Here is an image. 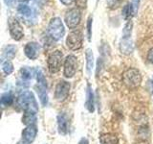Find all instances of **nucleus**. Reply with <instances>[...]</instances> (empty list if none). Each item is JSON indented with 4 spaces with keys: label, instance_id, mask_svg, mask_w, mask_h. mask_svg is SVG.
Masks as SVG:
<instances>
[{
    "label": "nucleus",
    "instance_id": "nucleus-6",
    "mask_svg": "<svg viewBox=\"0 0 153 144\" xmlns=\"http://www.w3.org/2000/svg\"><path fill=\"white\" fill-rule=\"evenodd\" d=\"M81 19V13L79 8H73L66 13L64 20L70 29H74L79 25Z\"/></svg>",
    "mask_w": 153,
    "mask_h": 144
},
{
    "label": "nucleus",
    "instance_id": "nucleus-20",
    "mask_svg": "<svg viewBox=\"0 0 153 144\" xmlns=\"http://www.w3.org/2000/svg\"><path fill=\"white\" fill-rule=\"evenodd\" d=\"M17 11L19 14H22V16H25V17H32L33 16V10L25 4L19 5L18 8H17Z\"/></svg>",
    "mask_w": 153,
    "mask_h": 144
},
{
    "label": "nucleus",
    "instance_id": "nucleus-32",
    "mask_svg": "<svg viewBox=\"0 0 153 144\" xmlns=\"http://www.w3.org/2000/svg\"><path fill=\"white\" fill-rule=\"evenodd\" d=\"M139 3H140V0H132L131 4L133 5L134 9H135V12L138 10V7H139Z\"/></svg>",
    "mask_w": 153,
    "mask_h": 144
},
{
    "label": "nucleus",
    "instance_id": "nucleus-29",
    "mask_svg": "<svg viewBox=\"0 0 153 144\" xmlns=\"http://www.w3.org/2000/svg\"><path fill=\"white\" fill-rule=\"evenodd\" d=\"M76 5L78 6V8L83 9L87 5V0H76Z\"/></svg>",
    "mask_w": 153,
    "mask_h": 144
},
{
    "label": "nucleus",
    "instance_id": "nucleus-18",
    "mask_svg": "<svg viewBox=\"0 0 153 144\" xmlns=\"http://www.w3.org/2000/svg\"><path fill=\"white\" fill-rule=\"evenodd\" d=\"M37 94L38 97H39L40 102L43 106H46L48 104V95H47V90L45 86H37Z\"/></svg>",
    "mask_w": 153,
    "mask_h": 144
},
{
    "label": "nucleus",
    "instance_id": "nucleus-36",
    "mask_svg": "<svg viewBox=\"0 0 153 144\" xmlns=\"http://www.w3.org/2000/svg\"><path fill=\"white\" fill-rule=\"evenodd\" d=\"M19 1H21V2H26V1H28V0H19Z\"/></svg>",
    "mask_w": 153,
    "mask_h": 144
},
{
    "label": "nucleus",
    "instance_id": "nucleus-28",
    "mask_svg": "<svg viewBox=\"0 0 153 144\" xmlns=\"http://www.w3.org/2000/svg\"><path fill=\"white\" fill-rule=\"evenodd\" d=\"M87 32H88V40H91V36H92V16L88 18L87 21Z\"/></svg>",
    "mask_w": 153,
    "mask_h": 144
},
{
    "label": "nucleus",
    "instance_id": "nucleus-33",
    "mask_svg": "<svg viewBox=\"0 0 153 144\" xmlns=\"http://www.w3.org/2000/svg\"><path fill=\"white\" fill-rule=\"evenodd\" d=\"M74 1H76V0H60V2L64 5H71Z\"/></svg>",
    "mask_w": 153,
    "mask_h": 144
},
{
    "label": "nucleus",
    "instance_id": "nucleus-13",
    "mask_svg": "<svg viewBox=\"0 0 153 144\" xmlns=\"http://www.w3.org/2000/svg\"><path fill=\"white\" fill-rule=\"evenodd\" d=\"M134 50V44L130 38H123L120 42V51L123 55H130Z\"/></svg>",
    "mask_w": 153,
    "mask_h": 144
},
{
    "label": "nucleus",
    "instance_id": "nucleus-10",
    "mask_svg": "<svg viewBox=\"0 0 153 144\" xmlns=\"http://www.w3.org/2000/svg\"><path fill=\"white\" fill-rule=\"evenodd\" d=\"M41 47L40 45L36 42H29L26 44L25 48H24V52L25 55L31 60H36L39 55Z\"/></svg>",
    "mask_w": 153,
    "mask_h": 144
},
{
    "label": "nucleus",
    "instance_id": "nucleus-9",
    "mask_svg": "<svg viewBox=\"0 0 153 144\" xmlns=\"http://www.w3.org/2000/svg\"><path fill=\"white\" fill-rule=\"evenodd\" d=\"M71 86L68 82L66 81H60L56 86L55 90V97L57 101H64L68 97L70 92Z\"/></svg>",
    "mask_w": 153,
    "mask_h": 144
},
{
    "label": "nucleus",
    "instance_id": "nucleus-1",
    "mask_svg": "<svg viewBox=\"0 0 153 144\" xmlns=\"http://www.w3.org/2000/svg\"><path fill=\"white\" fill-rule=\"evenodd\" d=\"M17 103L22 110H25V112L36 114L38 110L37 103L35 99V96L31 91H24V92H22L18 96Z\"/></svg>",
    "mask_w": 153,
    "mask_h": 144
},
{
    "label": "nucleus",
    "instance_id": "nucleus-16",
    "mask_svg": "<svg viewBox=\"0 0 153 144\" xmlns=\"http://www.w3.org/2000/svg\"><path fill=\"white\" fill-rule=\"evenodd\" d=\"M85 58H86V70L87 73L90 74L92 68L94 67V55L91 49H87L85 53Z\"/></svg>",
    "mask_w": 153,
    "mask_h": 144
},
{
    "label": "nucleus",
    "instance_id": "nucleus-3",
    "mask_svg": "<svg viewBox=\"0 0 153 144\" xmlns=\"http://www.w3.org/2000/svg\"><path fill=\"white\" fill-rule=\"evenodd\" d=\"M123 82L128 88H136L142 83V75L136 68H129L123 74Z\"/></svg>",
    "mask_w": 153,
    "mask_h": 144
},
{
    "label": "nucleus",
    "instance_id": "nucleus-17",
    "mask_svg": "<svg viewBox=\"0 0 153 144\" xmlns=\"http://www.w3.org/2000/svg\"><path fill=\"white\" fill-rule=\"evenodd\" d=\"M16 47L14 45H8L4 48L3 50V54H2V59H6L7 61L10 60V59H13L16 55Z\"/></svg>",
    "mask_w": 153,
    "mask_h": 144
},
{
    "label": "nucleus",
    "instance_id": "nucleus-30",
    "mask_svg": "<svg viewBox=\"0 0 153 144\" xmlns=\"http://www.w3.org/2000/svg\"><path fill=\"white\" fill-rule=\"evenodd\" d=\"M147 61L148 62H150L151 64H153V47L151 48V49L148 51V53H147Z\"/></svg>",
    "mask_w": 153,
    "mask_h": 144
},
{
    "label": "nucleus",
    "instance_id": "nucleus-8",
    "mask_svg": "<svg viewBox=\"0 0 153 144\" xmlns=\"http://www.w3.org/2000/svg\"><path fill=\"white\" fill-rule=\"evenodd\" d=\"M9 29H10V35L14 40H20L23 38V29L21 25L19 24L16 18L11 17L9 18Z\"/></svg>",
    "mask_w": 153,
    "mask_h": 144
},
{
    "label": "nucleus",
    "instance_id": "nucleus-27",
    "mask_svg": "<svg viewBox=\"0 0 153 144\" xmlns=\"http://www.w3.org/2000/svg\"><path fill=\"white\" fill-rule=\"evenodd\" d=\"M123 0H106V3L110 9H116L121 5Z\"/></svg>",
    "mask_w": 153,
    "mask_h": 144
},
{
    "label": "nucleus",
    "instance_id": "nucleus-35",
    "mask_svg": "<svg viewBox=\"0 0 153 144\" xmlns=\"http://www.w3.org/2000/svg\"><path fill=\"white\" fill-rule=\"evenodd\" d=\"M33 1H36V3H40V2L42 1V0H33Z\"/></svg>",
    "mask_w": 153,
    "mask_h": 144
},
{
    "label": "nucleus",
    "instance_id": "nucleus-23",
    "mask_svg": "<svg viewBox=\"0 0 153 144\" xmlns=\"http://www.w3.org/2000/svg\"><path fill=\"white\" fill-rule=\"evenodd\" d=\"M36 80H37V83L38 86H45L47 88V83H46V79L44 75H43V72L39 69V68H36Z\"/></svg>",
    "mask_w": 153,
    "mask_h": 144
},
{
    "label": "nucleus",
    "instance_id": "nucleus-22",
    "mask_svg": "<svg viewBox=\"0 0 153 144\" xmlns=\"http://www.w3.org/2000/svg\"><path fill=\"white\" fill-rule=\"evenodd\" d=\"M13 102V96L12 93L7 92V93H4L1 96V105L3 106V107L12 105Z\"/></svg>",
    "mask_w": 153,
    "mask_h": 144
},
{
    "label": "nucleus",
    "instance_id": "nucleus-14",
    "mask_svg": "<svg viewBox=\"0 0 153 144\" xmlns=\"http://www.w3.org/2000/svg\"><path fill=\"white\" fill-rule=\"evenodd\" d=\"M87 98H86V103H85V107L90 112H93L94 110H95V104H94V94H93V91L91 89L90 86H88L87 88Z\"/></svg>",
    "mask_w": 153,
    "mask_h": 144
},
{
    "label": "nucleus",
    "instance_id": "nucleus-19",
    "mask_svg": "<svg viewBox=\"0 0 153 144\" xmlns=\"http://www.w3.org/2000/svg\"><path fill=\"white\" fill-rule=\"evenodd\" d=\"M135 13H136L135 12V9H134L133 5L131 3L126 4V6L123 7V12H122L123 16L124 19H130L133 16V14H135Z\"/></svg>",
    "mask_w": 153,
    "mask_h": 144
},
{
    "label": "nucleus",
    "instance_id": "nucleus-12",
    "mask_svg": "<svg viewBox=\"0 0 153 144\" xmlns=\"http://www.w3.org/2000/svg\"><path fill=\"white\" fill-rule=\"evenodd\" d=\"M37 134V129L35 125H29L22 132V137L24 138V140L28 143H32L36 136Z\"/></svg>",
    "mask_w": 153,
    "mask_h": 144
},
{
    "label": "nucleus",
    "instance_id": "nucleus-7",
    "mask_svg": "<svg viewBox=\"0 0 153 144\" xmlns=\"http://www.w3.org/2000/svg\"><path fill=\"white\" fill-rule=\"evenodd\" d=\"M76 69H78L76 58L73 55L67 56L64 61V70H63L64 76L66 78H72L76 74Z\"/></svg>",
    "mask_w": 153,
    "mask_h": 144
},
{
    "label": "nucleus",
    "instance_id": "nucleus-21",
    "mask_svg": "<svg viewBox=\"0 0 153 144\" xmlns=\"http://www.w3.org/2000/svg\"><path fill=\"white\" fill-rule=\"evenodd\" d=\"M20 75L21 78L24 80H30L33 78V75H36V70L31 69L30 67H22L20 69Z\"/></svg>",
    "mask_w": 153,
    "mask_h": 144
},
{
    "label": "nucleus",
    "instance_id": "nucleus-2",
    "mask_svg": "<svg viewBox=\"0 0 153 144\" xmlns=\"http://www.w3.org/2000/svg\"><path fill=\"white\" fill-rule=\"evenodd\" d=\"M47 32L52 40L56 41L61 40L65 33L64 25L61 19L59 17H53L49 22V25H48Z\"/></svg>",
    "mask_w": 153,
    "mask_h": 144
},
{
    "label": "nucleus",
    "instance_id": "nucleus-4",
    "mask_svg": "<svg viewBox=\"0 0 153 144\" xmlns=\"http://www.w3.org/2000/svg\"><path fill=\"white\" fill-rule=\"evenodd\" d=\"M62 55L61 51L59 50H56L54 52H52L51 54L48 57V61H47V64H48V69L49 72L52 74H55L56 72H59L61 64H62Z\"/></svg>",
    "mask_w": 153,
    "mask_h": 144
},
{
    "label": "nucleus",
    "instance_id": "nucleus-26",
    "mask_svg": "<svg viewBox=\"0 0 153 144\" xmlns=\"http://www.w3.org/2000/svg\"><path fill=\"white\" fill-rule=\"evenodd\" d=\"M132 26L133 24L131 21H128L126 26H124L123 30V38H130L131 36V31H132Z\"/></svg>",
    "mask_w": 153,
    "mask_h": 144
},
{
    "label": "nucleus",
    "instance_id": "nucleus-31",
    "mask_svg": "<svg viewBox=\"0 0 153 144\" xmlns=\"http://www.w3.org/2000/svg\"><path fill=\"white\" fill-rule=\"evenodd\" d=\"M4 2H5V4L7 5V6L13 7V6H14V4H16V0H4Z\"/></svg>",
    "mask_w": 153,
    "mask_h": 144
},
{
    "label": "nucleus",
    "instance_id": "nucleus-5",
    "mask_svg": "<svg viewBox=\"0 0 153 144\" xmlns=\"http://www.w3.org/2000/svg\"><path fill=\"white\" fill-rule=\"evenodd\" d=\"M82 33L79 30L71 32L66 38V44L71 50H79L82 46Z\"/></svg>",
    "mask_w": 153,
    "mask_h": 144
},
{
    "label": "nucleus",
    "instance_id": "nucleus-24",
    "mask_svg": "<svg viewBox=\"0 0 153 144\" xmlns=\"http://www.w3.org/2000/svg\"><path fill=\"white\" fill-rule=\"evenodd\" d=\"M36 114L33 113H29V112H25V114H24V116L22 118V121L24 124H26L27 126H29V125H33V123L36 122Z\"/></svg>",
    "mask_w": 153,
    "mask_h": 144
},
{
    "label": "nucleus",
    "instance_id": "nucleus-25",
    "mask_svg": "<svg viewBox=\"0 0 153 144\" xmlns=\"http://www.w3.org/2000/svg\"><path fill=\"white\" fill-rule=\"evenodd\" d=\"M2 70L6 75H10L13 71V65L10 61H5L2 62Z\"/></svg>",
    "mask_w": 153,
    "mask_h": 144
},
{
    "label": "nucleus",
    "instance_id": "nucleus-34",
    "mask_svg": "<svg viewBox=\"0 0 153 144\" xmlns=\"http://www.w3.org/2000/svg\"><path fill=\"white\" fill-rule=\"evenodd\" d=\"M79 144H88V141H87V139H85V138H82L80 140V142Z\"/></svg>",
    "mask_w": 153,
    "mask_h": 144
},
{
    "label": "nucleus",
    "instance_id": "nucleus-15",
    "mask_svg": "<svg viewBox=\"0 0 153 144\" xmlns=\"http://www.w3.org/2000/svg\"><path fill=\"white\" fill-rule=\"evenodd\" d=\"M100 140L102 144H118V137L113 134H105L100 136Z\"/></svg>",
    "mask_w": 153,
    "mask_h": 144
},
{
    "label": "nucleus",
    "instance_id": "nucleus-11",
    "mask_svg": "<svg viewBox=\"0 0 153 144\" xmlns=\"http://www.w3.org/2000/svg\"><path fill=\"white\" fill-rule=\"evenodd\" d=\"M57 125H59V132L61 134H66L68 133L70 122L68 116L64 112H60L57 116Z\"/></svg>",
    "mask_w": 153,
    "mask_h": 144
}]
</instances>
